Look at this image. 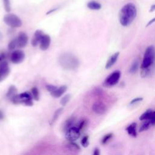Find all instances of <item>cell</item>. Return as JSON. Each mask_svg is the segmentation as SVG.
Returning <instances> with one entry per match:
<instances>
[{
  "label": "cell",
  "mask_w": 155,
  "mask_h": 155,
  "mask_svg": "<svg viewBox=\"0 0 155 155\" xmlns=\"http://www.w3.org/2000/svg\"><path fill=\"white\" fill-rule=\"evenodd\" d=\"M136 15L137 8L136 5L132 2L127 3L124 5L119 11V22L124 27L128 26L136 18Z\"/></svg>",
  "instance_id": "1"
},
{
  "label": "cell",
  "mask_w": 155,
  "mask_h": 155,
  "mask_svg": "<svg viewBox=\"0 0 155 155\" xmlns=\"http://www.w3.org/2000/svg\"><path fill=\"white\" fill-rule=\"evenodd\" d=\"M59 60L61 67L66 70H74L79 65L78 58L71 53H66L62 54Z\"/></svg>",
  "instance_id": "2"
},
{
  "label": "cell",
  "mask_w": 155,
  "mask_h": 155,
  "mask_svg": "<svg viewBox=\"0 0 155 155\" xmlns=\"http://www.w3.org/2000/svg\"><path fill=\"white\" fill-rule=\"evenodd\" d=\"M155 63V47L153 45L148 46L144 53L140 68L148 67Z\"/></svg>",
  "instance_id": "3"
},
{
  "label": "cell",
  "mask_w": 155,
  "mask_h": 155,
  "mask_svg": "<svg viewBox=\"0 0 155 155\" xmlns=\"http://www.w3.org/2000/svg\"><path fill=\"white\" fill-rule=\"evenodd\" d=\"M32 94L28 91L15 94L13 97L11 98L12 102L15 104H23L27 106H32L33 105L32 101Z\"/></svg>",
  "instance_id": "4"
},
{
  "label": "cell",
  "mask_w": 155,
  "mask_h": 155,
  "mask_svg": "<svg viewBox=\"0 0 155 155\" xmlns=\"http://www.w3.org/2000/svg\"><path fill=\"white\" fill-rule=\"evenodd\" d=\"M4 22L12 28L20 27L22 25L21 19L13 13H7L4 17Z\"/></svg>",
  "instance_id": "5"
},
{
  "label": "cell",
  "mask_w": 155,
  "mask_h": 155,
  "mask_svg": "<svg viewBox=\"0 0 155 155\" xmlns=\"http://www.w3.org/2000/svg\"><path fill=\"white\" fill-rule=\"evenodd\" d=\"M121 73L119 70H115L108 75L105 79L103 85L105 87H111L115 85L119 81Z\"/></svg>",
  "instance_id": "6"
},
{
  "label": "cell",
  "mask_w": 155,
  "mask_h": 155,
  "mask_svg": "<svg viewBox=\"0 0 155 155\" xmlns=\"http://www.w3.org/2000/svg\"><path fill=\"white\" fill-rule=\"evenodd\" d=\"M81 135V131L77 127H71L68 128L65 133V138L69 140L74 142L79 139Z\"/></svg>",
  "instance_id": "7"
},
{
  "label": "cell",
  "mask_w": 155,
  "mask_h": 155,
  "mask_svg": "<svg viewBox=\"0 0 155 155\" xmlns=\"http://www.w3.org/2000/svg\"><path fill=\"white\" fill-rule=\"evenodd\" d=\"M25 58V53L21 50H16L12 52L10 56V61L12 63L17 64L22 62Z\"/></svg>",
  "instance_id": "8"
},
{
  "label": "cell",
  "mask_w": 155,
  "mask_h": 155,
  "mask_svg": "<svg viewBox=\"0 0 155 155\" xmlns=\"http://www.w3.org/2000/svg\"><path fill=\"white\" fill-rule=\"evenodd\" d=\"M10 69L7 61L0 62V82L3 81L10 74Z\"/></svg>",
  "instance_id": "9"
},
{
  "label": "cell",
  "mask_w": 155,
  "mask_h": 155,
  "mask_svg": "<svg viewBox=\"0 0 155 155\" xmlns=\"http://www.w3.org/2000/svg\"><path fill=\"white\" fill-rule=\"evenodd\" d=\"M28 36L24 32H20L19 33L17 38L15 39L16 42V47L17 48H24L26 46L28 42Z\"/></svg>",
  "instance_id": "10"
},
{
  "label": "cell",
  "mask_w": 155,
  "mask_h": 155,
  "mask_svg": "<svg viewBox=\"0 0 155 155\" xmlns=\"http://www.w3.org/2000/svg\"><path fill=\"white\" fill-rule=\"evenodd\" d=\"M92 110L97 114H104L107 110V107L102 102H96L92 105Z\"/></svg>",
  "instance_id": "11"
},
{
  "label": "cell",
  "mask_w": 155,
  "mask_h": 155,
  "mask_svg": "<svg viewBox=\"0 0 155 155\" xmlns=\"http://www.w3.org/2000/svg\"><path fill=\"white\" fill-rule=\"evenodd\" d=\"M50 42H51V39L50 36L47 34H44L39 43L40 48L42 50H47L50 45Z\"/></svg>",
  "instance_id": "12"
},
{
  "label": "cell",
  "mask_w": 155,
  "mask_h": 155,
  "mask_svg": "<svg viewBox=\"0 0 155 155\" xmlns=\"http://www.w3.org/2000/svg\"><path fill=\"white\" fill-rule=\"evenodd\" d=\"M44 34V33H43V31L41 30H38L35 32L34 36L31 40V45L33 47L37 46L40 43V41H41Z\"/></svg>",
  "instance_id": "13"
},
{
  "label": "cell",
  "mask_w": 155,
  "mask_h": 155,
  "mask_svg": "<svg viewBox=\"0 0 155 155\" xmlns=\"http://www.w3.org/2000/svg\"><path fill=\"white\" fill-rule=\"evenodd\" d=\"M155 68V63L146 68H140V76L142 78H146L149 76L153 73Z\"/></svg>",
  "instance_id": "14"
},
{
  "label": "cell",
  "mask_w": 155,
  "mask_h": 155,
  "mask_svg": "<svg viewBox=\"0 0 155 155\" xmlns=\"http://www.w3.org/2000/svg\"><path fill=\"white\" fill-rule=\"evenodd\" d=\"M119 56V51L116 52V53H114L113 54H112V55L109 58V59H108V61H107V62H106L105 67V68L108 69V68H110V67H111L115 64V62L117 61Z\"/></svg>",
  "instance_id": "15"
},
{
  "label": "cell",
  "mask_w": 155,
  "mask_h": 155,
  "mask_svg": "<svg viewBox=\"0 0 155 155\" xmlns=\"http://www.w3.org/2000/svg\"><path fill=\"white\" fill-rule=\"evenodd\" d=\"M67 87L66 85H61L59 88H57L54 91L50 93L51 95L55 98H58L61 97L66 91H67Z\"/></svg>",
  "instance_id": "16"
},
{
  "label": "cell",
  "mask_w": 155,
  "mask_h": 155,
  "mask_svg": "<svg viewBox=\"0 0 155 155\" xmlns=\"http://www.w3.org/2000/svg\"><path fill=\"white\" fill-rule=\"evenodd\" d=\"M136 123L133 122L130 124L125 129L127 133L131 137H136L137 136V131H136Z\"/></svg>",
  "instance_id": "17"
},
{
  "label": "cell",
  "mask_w": 155,
  "mask_h": 155,
  "mask_svg": "<svg viewBox=\"0 0 155 155\" xmlns=\"http://www.w3.org/2000/svg\"><path fill=\"white\" fill-rule=\"evenodd\" d=\"M66 147L68 150H70V151H72V152H74V153L78 152L81 150L80 147L77 143H76L72 141H70V142L66 145Z\"/></svg>",
  "instance_id": "18"
},
{
  "label": "cell",
  "mask_w": 155,
  "mask_h": 155,
  "mask_svg": "<svg viewBox=\"0 0 155 155\" xmlns=\"http://www.w3.org/2000/svg\"><path fill=\"white\" fill-rule=\"evenodd\" d=\"M87 7L90 10H98L101 8L102 5L100 3L95 1H91L87 3Z\"/></svg>",
  "instance_id": "19"
},
{
  "label": "cell",
  "mask_w": 155,
  "mask_h": 155,
  "mask_svg": "<svg viewBox=\"0 0 155 155\" xmlns=\"http://www.w3.org/2000/svg\"><path fill=\"white\" fill-rule=\"evenodd\" d=\"M153 110L151 109H148L146 110L143 113H142L140 116L139 117L140 120H149L152 115Z\"/></svg>",
  "instance_id": "20"
},
{
  "label": "cell",
  "mask_w": 155,
  "mask_h": 155,
  "mask_svg": "<svg viewBox=\"0 0 155 155\" xmlns=\"http://www.w3.org/2000/svg\"><path fill=\"white\" fill-rule=\"evenodd\" d=\"M17 93V88L14 85H12L10 86L7 93V97L8 98H12L13 97L15 94H16Z\"/></svg>",
  "instance_id": "21"
},
{
  "label": "cell",
  "mask_w": 155,
  "mask_h": 155,
  "mask_svg": "<svg viewBox=\"0 0 155 155\" xmlns=\"http://www.w3.org/2000/svg\"><path fill=\"white\" fill-rule=\"evenodd\" d=\"M142 121H143V122L142 123V124H141V125H140V128L139 129V132H142V131H146L151 126H152L151 123H150V120H142Z\"/></svg>",
  "instance_id": "22"
},
{
  "label": "cell",
  "mask_w": 155,
  "mask_h": 155,
  "mask_svg": "<svg viewBox=\"0 0 155 155\" xmlns=\"http://www.w3.org/2000/svg\"><path fill=\"white\" fill-rule=\"evenodd\" d=\"M139 65V60L138 59L134 60V62L132 63L130 68L129 72L130 73H132V74L135 73L137 71V70H138Z\"/></svg>",
  "instance_id": "23"
},
{
  "label": "cell",
  "mask_w": 155,
  "mask_h": 155,
  "mask_svg": "<svg viewBox=\"0 0 155 155\" xmlns=\"http://www.w3.org/2000/svg\"><path fill=\"white\" fill-rule=\"evenodd\" d=\"M75 121V118L74 117H71L70 118H68L65 122V125L64 126V130L65 131H67L68 128H70L71 127H73V124L74 122Z\"/></svg>",
  "instance_id": "24"
},
{
  "label": "cell",
  "mask_w": 155,
  "mask_h": 155,
  "mask_svg": "<svg viewBox=\"0 0 155 155\" xmlns=\"http://www.w3.org/2000/svg\"><path fill=\"white\" fill-rule=\"evenodd\" d=\"M113 137V133H109L104 135L102 139H101V143L103 145L107 143L111 140V139H112Z\"/></svg>",
  "instance_id": "25"
},
{
  "label": "cell",
  "mask_w": 155,
  "mask_h": 155,
  "mask_svg": "<svg viewBox=\"0 0 155 155\" xmlns=\"http://www.w3.org/2000/svg\"><path fill=\"white\" fill-rule=\"evenodd\" d=\"M31 93L32 94L33 98L35 101H39V92L37 87H33L31 90Z\"/></svg>",
  "instance_id": "26"
},
{
  "label": "cell",
  "mask_w": 155,
  "mask_h": 155,
  "mask_svg": "<svg viewBox=\"0 0 155 155\" xmlns=\"http://www.w3.org/2000/svg\"><path fill=\"white\" fill-rule=\"evenodd\" d=\"M62 108H58V110H56L53 114V118L51 119V122L50 123V124H52L53 122H54L56 121V120L58 119V117H59V114L61 113L62 111Z\"/></svg>",
  "instance_id": "27"
},
{
  "label": "cell",
  "mask_w": 155,
  "mask_h": 155,
  "mask_svg": "<svg viewBox=\"0 0 155 155\" xmlns=\"http://www.w3.org/2000/svg\"><path fill=\"white\" fill-rule=\"evenodd\" d=\"M70 97L71 95L70 94H67L64 97H62V98L61 100V104L62 105V106H65L70 101Z\"/></svg>",
  "instance_id": "28"
},
{
  "label": "cell",
  "mask_w": 155,
  "mask_h": 155,
  "mask_svg": "<svg viewBox=\"0 0 155 155\" xmlns=\"http://www.w3.org/2000/svg\"><path fill=\"white\" fill-rule=\"evenodd\" d=\"M4 6L5 11L7 12H10L11 11V5L10 0H3Z\"/></svg>",
  "instance_id": "29"
},
{
  "label": "cell",
  "mask_w": 155,
  "mask_h": 155,
  "mask_svg": "<svg viewBox=\"0 0 155 155\" xmlns=\"http://www.w3.org/2000/svg\"><path fill=\"white\" fill-rule=\"evenodd\" d=\"M81 145L84 147H87L89 145V137L85 136L81 140Z\"/></svg>",
  "instance_id": "30"
},
{
  "label": "cell",
  "mask_w": 155,
  "mask_h": 155,
  "mask_svg": "<svg viewBox=\"0 0 155 155\" xmlns=\"http://www.w3.org/2000/svg\"><path fill=\"white\" fill-rule=\"evenodd\" d=\"M87 120L85 119H82L81 121H79V122L78 124L77 127L79 128V130L80 131H81L82 130V128L87 125Z\"/></svg>",
  "instance_id": "31"
},
{
  "label": "cell",
  "mask_w": 155,
  "mask_h": 155,
  "mask_svg": "<svg viewBox=\"0 0 155 155\" xmlns=\"http://www.w3.org/2000/svg\"><path fill=\"white\" fill-rule=\"evenodd\" d=\"M16 42L15 41V39L10 41L8 45V48L9 50H13L15 48H16Z\"/></svg>",
  "instance_id": "32"
},
{
  "label": "cell",
  "mask_w": 155,
  "mask_h": 155,
  "mask_svg": "<svg viewBox=\"0 0 155 155\" xmlns=\"http://www.w3.org/2000/svg\"><path fill=\"white\" fill-rule=\"evenodd\" d=\"M57 88H58V87H57L56 86L53 85H51V84H48V85H46V88H47V90L49 92H50V93H51V92H53V91H54Z\"/></svg>",
  "instance_id": "33"
},
{
  "label": "cell",
  "mask_w": 155,
  "mask_h": 155,
  "mask_svg": "<svg viewBox=\"0 0 155 155\" xmlns=\"http://www.w3.org/2000/svg\"><path fill=\"white\" fill-rule=\"evenodd\" d=\"M148 120H150L151 125H155V110H153L152 115Z\"/></svg>",
  "instance_id": "34"
},
{
  "label": "cell",
  "mask_w": 155,
  "mask_h": 155,
  "mask_svg": "<svg viewBox=\"0 0 155 155\" xmlns=\"http://www.w3.org/2000/svg\"><path fill=\"white\" fill-rule=\"evenodd\" d=\"M142 100H143V98H142V97H136V98H134V99H133V100L131 101V102H130V104L133 105V104H135V103H137V102H140V101H142Z\"/></svg>",
  "instance_id": "35"
},
{
  "label": "cell",
  "mask_w": 155,
  "mask_h": 155,
  "mask_svg": "<svg viewBox=\"0 0 155 155\" xmlns=\"http://www.w3.org/2000/svg\"><path fill=\"white\" fill-rule=\"evenodd\" d=\"M94 93L96 95L100 96L102 94V90L101 88H96L94 90Z\"/></svg>",
  "instance_id": "36"
},
{
  "label": "cell",
  "mask_w": 155,
  "mask_h": 155,
  "mask_svg": "<svg viewBox=\"0 0 155 155\" xmlns=\"http://www.w3.org/2000/svg\"><path fill=\"white\" fill-rule=\"evenodd\" d=\"M154 22H155V18H153V19H151L150 21H149L148 22V23H147V24L146 25V27H148V26H150V25H151L152 24H153Z\"/></svg>",
  "instance_id": "37"
},
{
  "label": "cell",
  "mask_w": 155,
  "mask_h": 155,
  "mask_svg": "<svg viewBox=\"0 0 155 155\" xmlns=\"http://www.w3.org/2000/svg\"><path fill=\"white\" fill-rule=\"evenodd\" d=\"M93 154L94 155H99L100 154V150L98 148H96L94 150V152H93Z\"/></svg>",
  "instance_id": "38"
},
{
  "label": "cell",
  "mask_w": 155,
  "mask_h": 155,
  "mask_svg": "<svg viewBox=\"0 0 155 155\" xmlns=\"http://www.w3.org/2000/svg\"><path fill=\"white\" fill-rule=\"evenodd\" d=\"M5 53H1L0 54V62H1V61H4V59H5Z\"/></svg>",
  "instance_id": "39"
},
{
  "label": "cell",
  "mask_w": 155,
  "mask_h": 155,
  "mask_svg": "<svg viewBox=\"0 0 155 155\" xmlns=\"http://www.w3.org/2000/svg\"><path fill=\"white\" fill-rule=\"evenodd\" d=\"M154 11H155V4H153V5H151L149 12H154Z\"/></svg>",
  "instance_id": "40"
},
{
  "label": "cell",
  "mask_w": 155,
  "mask_h": 155,
  "mask_svg": "<svg viewBox=\"0 0 155 155\" xmlns=\"http://www.w3.org/2000/svg\"><path fill=\"white\" fill-rule=\"evenodd\" d=\"M4 117V113H2V111L0 110V120H2Z\"/></svg>",
  "instance_id": "41"
},
{
  "label": "cell",
  "mask_w": 155,
  "mask_h": 155,
  "mask_svg": "<svg viewBox=\"0 0 155 155\" xmlns=\"http://www.w3.org/2000/svg\"><path fill=\"white\" fill-rule=\"evenodd\" d=\"M2 34L0 33V39H2Z\"/></svg>",
  "instance_id": "42"
}]
</instances>
